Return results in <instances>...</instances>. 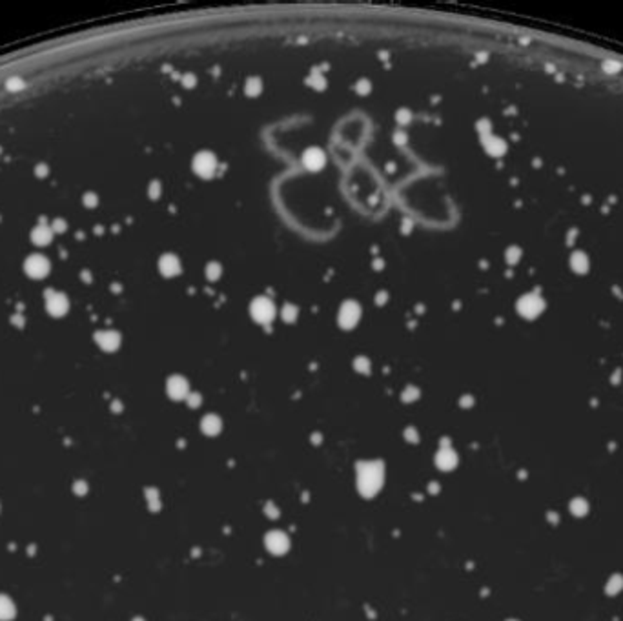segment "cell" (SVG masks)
<instances>
[{
  "instance_id": "cell-1",
  "label": "cell",
  "mask_w": 623,
  "mask_h": 621,
  "mask_svg": "<svg viewBox=\"0 0 623 621\" xmlns=\"http://www.w3.org/2000/svg\"><path fill=\"white\" fill-rule=\"evenodd\" d=\"M357 490L363 497H374L384 483V465L381 461H361L355 468Z\"/></svg>"
},
{
  "instance_id": "cell-2",
  "label": "cell",
  "mask_w": 623,
  "mask_h": 621,
  "mask_svg": "<svg viewBox=\"0 0 623 621\" xmlns=\"http://www.w3.org/2000/svg\"><path fill=\"white\" fill-rule=\"evenodd\" d=\"M250 313H252V317L257 323H272L274 317H276V305L268 297H257L253 299L252 306H250Z\"/></svg>"
},
{
  "instance_id": "cell-3",
  "label": "cell",
  "mask_w": 623,
  "mask_h": 621,
  "mask_svg": "<svg viewBox=\"0 0 623 621\" xmlns=\"http://www.w3.org/2000/svg\"><path fill=\"white\" fill-rule=\"evenodd\" d=\"M193 170H195V173H197L199 177H203V179L211 177L217 170L215 155L210 153V151H201V153H197V155L193 157Z\"/></svg>"
},
{
  "instance_id": "cell-4",
  "label": "cell",
  "mask_w": 623,
  "mask_h": 621,
  "mask_svg": "<svg viewBox=\"0 0 623 621\" xmlns=\"http://www.w3.org/2000/svg\"><path fill=\"white\" fill-rule=\"evenodd\" d=\"M339 326L345 330L354 328L361 319V306L355 301H346L339 310Z\"/></svg>"
},
{
  "instance_id": "cell-5",
  "label": "cell",
  "mask_w": 623,
  "mask_h": 621,
  "mask_svg": "<svg viewBox=\"0 0 623 621\" xmlns=\"http://www.w3.org/2000/svg\"><path fill=\"white\" fill-rule=\"evenodd\" d=\"M266 550H270L274 555H281L290 549V538L282 530H272L264 538Z\"/></svg>"
},
{
  "instance_id": "cell-6",
  "label": "cell",
  "mask_w": 623,
  "mask_h": 621,
  "mask_svg": "<svg viewBox=\"0 0 623 621\" xmlns=\"http://www.w3.org/2000/svg\"><path fill=\"white\" fill-rule=\"evenodd\" d=\"M166 390H168L170 397L175 401L188 399V395H190V384H188V381H186L184 377H180V376L170 377L168 384H166Z\"/></svg>"
},
{
  "instance_id": "cell-7",
  "label": "cell",
  "mask_w": 623,
  "mask_h": 621,
  "mask_svg": "<svg viewBox=\"0 0 623 621\" xmlns=\"http://www.w3.org/2000/svg\"><path fill=\"white\" fill-rule=\"evenodd\" d=\"M324 162H326V157H324V153L319 148L306 149V153L303 155V164H305L310 172H319V170L324 166Z\"/></svg>"
},
{
  "instance_id": "cell-8",
  "label": "cell",
  "mask_w": 623,
  "mask_h": 621,
  "mask_svg": "<svg viewBox=\"0 0 623 621\" xmlns=\"http://www.w3.org/2000/svg\"><path fill=\"white\" fill-rule=\"evenodd\" d=\"M26 270H28V274L31 277H42V275L48 274L49 270V264H48V259L42 255H33L28 259V263H26Z\"/></svg>"
},
{
  "instance_id": "cell-9",
  "label": "cell",
  "mask_w": 623,
  "mask_h": 621,
  "mask_svg": "<svg viewBox=\"0 0 623 621\" xmlns=\"http://www.w3.org/2000/svg\"><path fill=\"white\" fill-rule=\"evenodd\" d=\"M436 465H438L441 470H452V468L457 465V455H455V452L452 448L449 447L441 448L438 452V455H436Z\"/></svg>"
},
{
  "instance_id": "cell-10",
  "label": "cell",
  "mask_w": 623,
  "mask_h": 621,
  "mask_svg": "<svg viewBox=\"0 0 623 621\" xmlns=\"http://www.w3.org/2000/svg\"><path fill=\"white\" fill-rule=\"evenodd\" d=\"M159 268H161L162 275H166V277H173V275H177L180 272V261L175 255H172V253H168V255H162L161 263H159Z\"/></svg>"
},
{
  "instance_id": "cell-11",
  "label": "cell",
  "mask_w": 623,
  "mask_h": 621,
  "mask_svg": "<svg viewBox=\"0 0 623 621\" xmlns=\"http://www.w3.org/2000/svg\"><path fill=\"white\" fill-rule=\"evenodd\" d=\"M201 428H203V432L206 436H217L222 428V423L215 414H208V415H204L203 423H201Z\"/></svg>"
},
{
  "instance_id": "cell-12",
  "label": "cell",
  "mask_w": 623,
  "mask_h": 621,
  "mask_svg": "<svg viewBox=\"0 0 623 621\" xmlns=\"http://www.w3.org/2000/svg\"><path fill=\"white\" fill-rule=\"evenodd\" d=\"M17 614V607L11 597L6 594H0V621H11Z\"/></svg>"
},
{
  "instance_id": "cell-13",
  "label": "cell",
  "mask_w": 623,
  "mask_h": 621,
  "mask_svg": "<svg viewBox=\"0 0 623 621\" xmlns=\"http://www.w3.org/2000/svg\"><path fill=\"white\" fill-rule=\"evenodd\" d=\"M48 308L53 315H62V313L68 310L66 299L62 297V295H59V293H53V295L48 299Z\"/></svg>"
},
{
  "instance_id": "cell-14",
  "label": "cell",
  "mask_w": 623,
  "mask_h": 621,
  "mask_svg": "<svg viewBox=\"0 0 623 621\" xmlns=\"http://www.w3.org/2000/svg\"><path fill=\"white\" fill-rule=\"evenodd\" d=\"M119 335L115 332H102V334H99V345L104 350H108V352H113L115 348L119 346Z\"/></svg>"
},
{
  "instance_id": "cell-15",
  "label": "cell",
  "mask_w": 623,
  "mask_h": 621,
  "mask_svg": "<svg viewBox=\"0 0 623 621\" xmlns=\"http://www.w3.org/2000/svg\"><path fill=\"white\" fill-rule=\"evenodd\" d=\"M570 512L574 514L576 518H583L588 512V503L583 497H576L570 501Z\"/></svg>"
},
{
  "instance_id": "cell-16",
  "label": "cell",
  "mask_w": 623,
  "mask_h": 621,
  "mask_svg": "<svg viewBox=\"0 0 623 621\" xmlns=\"http://www.w3.org/2000/svg\"><path fill=\"white\" fill-rule=\"evenodd\" d=\"M622 588H623V578H622V576H620V574H614V576H611V580L607 581V586H605L607 594H611V596H616V594H620V590H622Z\"/></svg>"
},
{
  "instance_id": "cell-17",
  "label": "cell",
  "mask_w": 623,
  "mask_h": 621,
  "mask_svg": "<svg viewBox=\"0 0 623 621\" xmlns=\"http://www.w3.org/2000/svg\"><path fill=\"white\" fill-rule=\"evenodd\" d=\"M33 239H35V242H38V244H46V242L51 239V233H49L48 228H44V226L36 228L35 232H33Z\"/></svg>"
},
{
  "instance_id": "cell-18",
  "label": "cell",
  "mask_w": 623,
  "mask_h": 621,
  "mask_svg": "<svg viewBox=\"0 0 623 621\" xmlns=\"http://www.w3.org/2000/svg\"><path fill=\"white\" fill-rule=\"evenodd\" d=\"M146 497H148V505L151 510H159L161 508V499H159V492L155 488L146 490Z\"/></svg>"
},
{
  "instance_id": "cell-19",
  "label": "cell",
  "mask_w": 623,
  "mask_h": 621,
  "mask_svg": "<svg viewBox=\"0 0 623 621\" xmlns=\"http://www.w3.org/2000/svg\"><path fill=\"white\" fill-rule=\"evenodd\" d=\"M246 93H248V95H253V97L261 93V80H259L257 77L250 78V80L246 82Z\"/></svg>"
},
{
  "instance_id": "cell-20",
  "label": "cell",
  "mask_w": 623,
  "mask_h": 621,
  "mask_svg": "<svg viewBox=\"0 0 623 621\" xmlns=\"http://www.w3.org/2000/svg\"><path fill=\"white\" fill-rule=\"evenodd\" d=\"M282 319H284L286 323H294L295 319H297V308L292 305H286L282 308Z\"/></svg>"
},
{
  "instance_id": "cell-21",
  "label": "cell",
  "mask_w": 623,
  "mask_h": 621,
  "mask_svg": "<svg viewBox=\"0 0 623 621\" xmlns=\"http://www.w3.org/2000/svg\"><path fill=\"white\" fill-rule=\"evenodd\" d=\"M354 368L357 372H361V374H368L370 372V361L365 357H357L354 361Z\"/></svg>"
},
{
  "instance_id": "cell-22",
  "label": "cell",
  "mask_w": 623,
  "mask_h": 621,
  "mask_svg": "<svg viewBox=\"0 0 623 621\" xmlns=\"http://www.w3.org/2000/svg\"><path fill=\"white\" fill-rule=\"evenodd\" d=\"M206 275H208V279L210 281H217L219 279V275H221V266L217 263H210L208 264V268H206Z\"/></svg>"
},
{
  "instance_id": "cell-23",
  "label": "cell",
  "mask_w": 623,
  "mask_h": 621,
  "mask_svg": "<svg viewBox=\"0 0 623 621\" xmlns=\"http://www.w3.org/2000/svg\"><path fill=\"white\" fill-rule=\"evenodd\" d=\"M417 395H419V392H417V388H412V386H410V388H407V392L403 394V399L408 401V403H410V401L417 399Z\"/></svg>"
},
{
  "instance_id": "cell-24",
  "label": "cell",
  "mask_w": 623,
  "mask_h": 621,
  "mask_svg": "<svg viewBox=\"0 0 623 621\" xmlns=\"http://www.w3.org/2000/svg\"><path fill=\"white\" fill-rule=\"evenodd\" d=\"M310 82H312V86H317V90H321V86H324V80L319 77L317 73H313V75H312Z\"/></svg>"
},
{
  "instance_id": "cell-25",
  "label": "cell",
  "mask_w": 623,
  "mask_h": 621,
  "mask_svg": "<svg viewBox=\"0 0 623 621\" xmlns=\"http://www.w3.org/2000/svg\"><path fill=\"white\" fill-rule=\"evenodd\" d=\"M188 403H190V406H199V405H201V395H199V394H190V395H188Z\"/></svg>"
},
{
  "instance_id": "cell-26",
  "label": "cell",
  "mask_w": 623,
  "mask_h": 621,
  "mask_svg": "<svg viewBox=\"0 0 623 621\" xmlns=\"http://www.w3.org/2000/svg\"><path fill=\"white\" fill-rule=\"evenodd\" d=\"M407 439L408 441H417V432H415V428H408L407 430Z\"/></svg>"
},
{
  "instance_id": "cell-27",
  "label": "cell",
  "mask_w": 623,
  "mask_h": 621,
  "mask_svg": "<svg viewBox=\"0 0 623 621\" xmlns=\"http://www.w3.org/2000/svg\"><path fill=\"white\" fill-rule=\"evenodd\" d=\"M86 490H88V484H84V483H77V484H75V492H78V494H84Z\"/></svg>"
},
{
  "instance_id": "cell-28",
  "label": "cell",
  "mask_w": 623,
  "mask_h": 621,
  "mask_svg": "<svg viewBox=\"0 0 623 621\" xmlns=\"http://www.w3.org/2000/svg\"><path fill=\"white\" fill-rule=\"evenodd\" d=\"M399 115H401V119H397V120H401V122H408V111H401V113H397V117H399Z\"/></svg>"
},
{
  "instance_id": "cell-29",
  "label": "cell",
  "mask_w": 623,
  "mask_h": 621,
  "mask_svg": "<svg viewBox=\"0 0 623 621\" xmlns=\"http://www.w3.org/2000/svg\"><path fill=\"white\" fill-rule=\"evenodd\" d=\"M135 621H142V620H140V618H137V620H135Z\"/></svg>"
},
{
  "instance_id": "cell-30",
  "label": "cell",
  "mask_w": 623,
  "mask_h": 621,
  "mask_svg": "<svg viewBox=\"0 0 623 621\" xmlns=\"http://www.w3.org/2000/svg\"><path fill=\"white\" fill-rule=\"evenodd\" d=\"M509 621H516V620H509Z\"/></svg>"
}]
</instances>
